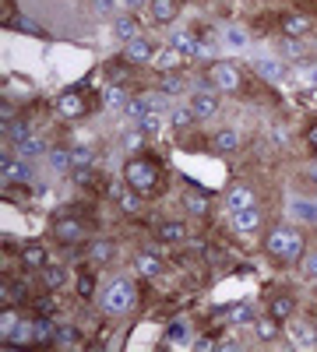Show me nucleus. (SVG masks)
Here are the masks:
<instances>
[{
  "mask_svg": "<svg viewBox=\"0 0 317 352\" xmlns=\"http://www.w3.org/2000/svg\"><path fill=\"white\" fill-rule=\"evenodd\" d=\"M145 134H149V131H141V127H138V131H127V134L120 138V141H124V152H127V159L145 152Z\"/></svg>",
  "mask_w": 317,
  "mask_h": 352,
  "instance_id": "34",
  "label": "nucleus"
},
{
  "mask_svg": "<svg viewBox=\"0 0 317 352\" xmlns=\"http://www.w3.org/2000/svg\"><path fill=\"white\" fill-rule=\"evenodd\" d=\"M124 184L131 190H138L141 197H152L159 190V184H162V169L149 155H131L127 166H124Z\"/></svg>",
  "mask_w": 317,
  "mask_h": 352,
  "instance_id": "2",
  "label": "nucleus"
},
{
  "mask_svg": "<svg viewBox=\"0 0 317 352\" xmlns=\"http://www.w3.org/2000/svg\"><path fill=\"white\" fill-rule=\"evenodd\" d=\"M39 282H43V289H46V292H56V289H61V285L67 282V272L61 268V264H53V261H50L46 268L39 272Z\"/></svg>",
  "mask_w": 317,
  "mask_h": 352,
  "instance_id": "25",
  "label": "nucleus"
},
{
  "mask_svg": "<svg viewBox=\"0 0 317 352\" xmlns=\"http://www.w3.org/2000/svg\"><path fill=\"white\" fill-rule=\"evenodd\" d=\"M113 8H117V0H96V11L99 14H113Z\"/></svg>",
  "mask_w": 317,
  "mask_h": 352,
  "instance_id": "51",
  "label": "nucleus"
},
{
  "mask_svg": "<svg viewBox=\"0 0 317 352\" xmlns=\"http://www.w3.org/2000/svg\"><path fill=\"white\" fill-rule=\"evenodd\" d=\"M102 102H106L109 109H124V113H127V106H131V96L124 92V85H109L106 92H102Z\"/></svg>",
  "mask_w": 317,
  "mask_h": 352,
  "instance_id": "29",
  "label": "nucleus"
},
{
  "mask_svg": "<svg viewBox=\"0 0 317 352\" xmlns=\"http://www.w3.org/2000/svg\"><path fill=\"white\" fill-rule=\"evenodd\" d=\"M81 345V331L78 328H56V338H53V349H78Z\"/></svg>",
  "mask_w": 317,
  "mask_h": 352,
  "instance_id": "35",
  "label": "nucleus"
},
{
  "mask_svg": "<svg viewBox=\"0 0 317 352\" xmlns=\"http://www.w3.org/2000/svg\"><path fill=\"white\" fill-rule=\"evenodd\" d=\"M190 109L197 113V120H208V116H215V113H219V99H215V96H208V92H201V96H194Z\"/></svg>",
  "mask_w": 317,
  "mask_h": 352,
  "instance_id": "26",
  "label": "nucleus"
},
{
  "mask_svg": "<svg viewBox=\"0 0 317 352\" xmlns=\"http://www.w3.org/2000/svg\"><path fill=\"white\" fill-rule=\"evenodd\" d=\"M303 141L310 144V148H317V120H314V124H310V127L303 131Z\"/></svg>",
  "mask_w": 317,
  "mask_h": 352,
  "instance_id": "50",
  "label": "nucleus"
},
{
  "mask_svg": "<svg viewBox=\"0 0 317 352\" xmlns=\"http://www.w3.org/2000/svg\"><path fill=\"white\" fill-rule=\"evenodd\" d=\"M113 36H117L120 43H134V39H141V21H138V14H120L117 25H113Z\"/></svg>",
  "mask_w": 317,
  "mask_h": 352,
  "instance_id": "19",
  "label": "nucleus"
},
{
  "mask_svg": "<svg viewBox=\"0 0 317 352\" xmlns=\"http://www.w3.org/2000/svg\"><path fill=\"white\" fill-rule=\"evenodd\" d=\"M293 212H296L300 219H310V222L317 219V208H310V204H296V208H293Z\"/></svg>",
  "mask_w": 317,
  "mask_h": 352,
  "instance_id": "49",
  "label": "nucleus"
},
{
  "mask_svg": "<svg viewBox=\"0 0 317 352\" xmlns=\"http://www.w3.org/2000/svg\"><path fill=\"white\" fill-rule=\"evenodd\" d=\"M85 232H89V226H85L81 219H71V215H64V219H56V222H53V240H56V243H64V247H78V243H85Z\"/></svg>",
  "mask_w": 317,
  "mask_h": 352,
  "instance_id": "6",
  "label": "nucleus"
},
{
  "mask_svg": "<svg viewBox=\"0 0 317 352\" xmlns=\"http://www.w3.org/2000/svg\"><path fill=\"white\" fill-rule=\"evenodd\" d=\"M74 289H78V296H81V300H92V292H96V275H92V272H81Z\"/></svg>",
  "mask_w": 317,
  "mask_h": 352,
  "instance_id": "42",
  "label": "nucleus"
},
{
  "mask_svg": "<svg viewBox=\"0 0 317 352\" xmlns=\"http://www.w3.org/2000/svg\"><path fill=\"white\" fill-rule=\"evenodd\" d=\"M4 197H8L11 204H25V201H28V187H25V184H4Z\"/></svg>",
  "mask_w": 317,
  "mask_h": 352,
  "instance_id": "43",
  "label": "nucleus"
},
{
  "mask_svg": "<svg viewBox=\"0 0 317 352\" xmlns=\"http://www.w3.org/2000/svg\"><path fill=\"white\" fill-rule=\"evenodd\" d=\"M254 335L261 338V342H275V338L282 335V320H278L275 314H257V320H254Z\"/></svg>",
  "mask_w": 317,
  "mask_h": 352,
  "instance_id": "17",
  "label": "nucleus"
},
{
  "mask_svg": "<svg viewBox=\"0 0 317 352\" xmlns=\"http://www.w3.org/2000/svg\"><path fill=\"white\" fill-rule=\"evenodd\" d=\"M149 8H152V18H155L159 25H169L173 18L180 14L184 0H149Z\"/></svg>",
  "mask_w": 317,
  "mask_h": 352,
  "instance_id": "22",
  "label": "nucleus"
},
{
  "mask_svg": "<svg viewBox=\"0 0 317 352\" xmlns=\"http://www.w3.org/2000/svg\"><path fill=\"white\" fill-rule=\"evenodd\" d=\"M32 307H36V314H39V317H53L56 310H61V307H56V300H50V296H39Z\"/></svg>",
  "mask_w": 317,
  "mask_h": 352,
  "instance_id": "44",
  "label": "nucleus"
},
{
  "mask_svg": "<svg viewBox=\"0 0 317 352\" xmlns=\"http://www.w3.org/2000/svg\"><path fill=\"white\" fill-rule=\"evenodd\" d=\"M85 257H89L92 264H109L113 257H117V243H109V240H89V243H85Z\"/></svg>",
  "mask_w": 317,
  "mask_h": 352,
  "instance_id": "18",
  "label": "nucleus"
},
{
  "mask_svg": "<svg viewBox=\"0 0 317 352\" xmlns=\"http://www.w3.org/2000/svg\"><path fill=\"white\" fill-rule=\"evenodd\" d=\"M28 176H32L28 159H14L11 152L0 155V184H28Z\"/></svg>",
  "mask_w": 317,
  "mask_h": 352,
  "instance_id": "8",
  "label": "nucleus"
},
{
  "mask_svg": "<svg viewBox=\"0 0 317 352\" xmlns=\"http://www.w3.org/2000/svg\"><path fill=\"white\" fill-rule=\"evenodd\" d=\"M56 328H53V317H39L36 314V345H53Z\"/></svg>",
  "mask_w": 317,
  "mask_h": 352,
  "instance_id": "36",
  "label": "nucleus"
},
{
  "mask_svg": "<svg viewBox=\"0 0 317 352\" xmlns=\"http://www.w3.org/2000/svg\"><path fill=\"white\" fill-rule=\"evenodd\" d=\"M159 240L162 243H184L187 240V226L184 222H162L159 226Z\"/></svg>",
  "mask_w": 317,
  "mask_h": 352,
  "instance_id": "31",
  "label": "nucleus"
},
{
  "mask_svg": "<svg viewBox=\"0 0 317 352\" xmlns=\"http://www.w3.org/2000/svg\"><path fill=\"white\" fill-rule=\"evenodd\" d=\"M205 85L208 88H222V92H240L243 88V71L229 60H215L205 67Z\"/></svg>",
  "mask_w": 317,
  "mask_h": 352,
  "instance_id": "4",
  "label": "nucleus"
},
{
  "mask_svg": "<svg viewBox=\"0 0 317 352\" xmlns=\"http://www.w3.org/2000/svg\"><path fill=\"white\" fill-rule=\"evenodd\" d=\"M257 74H261L265 81H272V85H278V81L285 78V71H282L278 64H272V60H261V64H257Z\"/></svg>",
  "mask_w": 317,
  "mask_h": 352,
  "instance_id": "41",
  "label": "nucleus"
},
{
  "mask_svg": "<svg viewBox=\"0 0 317 352\" xmlns=\"http://www.w3.org/2000/svg\"><path fill=\"white\" fill-rule=\"evenodd\" d=\"M18 261H21V268L25 272H43L46 264H50V250L43 243H25L18 250Z\"/></svg>",
  "mask_w": 317,
  "mask_h": 352,
  "instance_id": "10",
  "label": "nucleus"
},
{
  "mask_svg": "<svg viewBox=\"0 0 317 352\" xmlns=\"http://www.w3.org/2000/svg\"><path fill=\"white\" fill-rule=\"evenodd\" d=\"M229 324H237V328H254V320H257V310L250 303H233L226 314H222Z\"/></svg>",
  "mask_w": 317,
  "mask_h": 352,
  "instance_id": "21",
  "label": "nucleus"
},
{
  "mask_svg": "<svg viewBox=\"0 0 317 352\" xmlns=\"http://www.w3.org/2000/svg\"><path fill=\"white\" fill-rule=\"evenodd\" d=\"M134 272H138L141 278H159V275H162V257H159V250H141V254H134Z\"/></svg>",
  "mask_w": 317,
  "mask_h": 352,
  "instance_id": "13",
  "label": "nucleus"
},
{
  "mask_svg": "<svg viewBox=\"0 0 317 352\" xmlns=\"http://www.w3.org/2000/svg\"><path fill=\"white\" fill-rule=\"evenodd\" d=\"M300 268H303V275L317 278V250H314V254H303V257H300Z\"/></svg>",
  "mask_w": 317,
  "mask_h": 352,
  "instance_id": "46",
  "label": "nucleus"
},
{
  "mask_svg": "<svg viewBox=\"0 0 317 352\" xmlns=\"http://www.w3.org/2000/svg\"><path fill=\"white\" fill-rule=\"evenodd\" d=\"M226 204H229V212H240V208H250L254 204V190L247 184H233L226 194Z\"/></svg>",
  "mask_w": 317,
  "mask_h": 352,
  "instance_id": "23",
  "label": "nucleus"
},
{
  "mask_svg": "<svg viewBox=\"0 0 317 352\" xmlns=\"http://www.w3.org/2000/svg\"><path fill=\"white\" fill-rule=\"evenodd\" d=\"M194 349L197 352H215V349H222V342H215V338L205 335V338H194Z\"/></svg>",
  "mask_w": 317,
  "mask_h": 352,
  "instance_id": "47",
  "label": "nucleus"
},
{
  "mask_svg": "<svg viewBox=\"0 0 317 352\" xmlns=\"http://www.w3.org/2000/svg\"><path fill=\"white\" fill-rule=\"evenodd\" d=\"M18 324H21V317H18L14 307H4V310H0V338H14Z\"/></svg>",
  "mask_w": 317,
  "mask_h": 352,
  "instance_id": "33",
  "label": "nucleus"
},
{
  "mask_svg": "<svg viewBox=\"0 0 317 352\" xmlns=\"http://www.w3.org/2000/svg\"><path fill=\"white\" fill-rule=\"evenodd\" d=\"M25 138H32V134H28V120H25V116H14L11 124H4V141L21 144Z\"/></svg>",
  "mask_w": 317,
  "mask_h": 352,
  "instance_id": "32",
  "label": "nucleus"
},
{
  "mask_svg": "<svg viewBox=\"0 0 317 352\" xmlns=\"http://www.w3.org/2000/svg\"><path fill=\"white\" fill-rule=\"evenodd\" d=\"M18 155H21V159H39V155H50V144H46L43 138H25V141L18 144Z\"/></svg>",
  "mask_w": 317,
  "mask_h": 352,
  "instance_id": "30",
  "label": "nucleus"
},
{
  "mask_svg": "<svg viewBox=\"0 0 317 352\" xmlns=\"http://www.w3.org/2000/svg\"><path fill=\"white\" fill-rule=\"evenodd\" d=\"M169 120H173V127H177V131L184 134V131H190V127L197 124V113H194L190 106H187V109H173V116H169Z\"/></svg>",
  "mask_w": 317,
  "mask_h": 352,
  "instance_id": "39",
  "label": "nucleus"
},
{
  "mask_svg": "<svg viewBox=\"0 0 317 352\" xmlns=\"http://www.w3.org/2000/svg\"><path fill=\"white\" fill-rule=\"evenodd\" d=\"M303 176H307V180H310V184H317V162H310V166H307V173H303Z\"/></svg>",
  "mask_w": 317,
  "mask_h": 352,
  "instance_id": "52",
  "label": "nucleus"
},
{
  "mask_svg": "<svg viewBox=\"0 0 317 352\" xmlns=\"http://www.w3.org/2000/svg\"><path fill=\"white\" fill-rule=\"evenodd\" d=\"M134 300H138L134 282L131 278H113L106 285V292H102V314L106 317H120V314H127L134 307Z\"/></svg>",
  "mask_w": 317,
  "mask_h": 352,
  "instance_id": "3",
  "label": "nucleus"
},
{
  "mask_svg": "<svg viewBox=\"0 0 317 352\" xmlns=\"http://www.w3.org/2000/svg\"><path fill=\"white\" fill-rule=\"evenodd\" d=\"M152 67H155L159 74L180 71V67H184V53H180L177 46H169V50H155V56H152Z\"/></svg>",
  "mask_w": 317,
  "mask_h": 352,
  "instance_id": "15",
  "label": "nucleus"
},
{
  "mask_svg": "<svg viewBox=\"0 0 317 352\" xmlns=\"http://www.w3.org/2000/svg\"><path fill=\"white\" fill-rule=\"evenodd\" d=\"M282 338H289V345H296V349H314L317 345V328L303 317H289L282 324Z\"/></svg>",
  "mask_w": 317,
  "mask_h": 352,
  "instance_id": "5",
  "label": "nucleus"
},
{
  "mask_svg": "<svg viewBox=\"0 0 317 352\" xmlns=\"http://www.w3.org/2000/svg\"><path fill=\"white\" fill-rule=\"evenodd\" d=\"M152 56H155V46H152L145 36L134 39V43H124V60H127V64H134V67L152 64Z\"/></svg>",
  "mask_w": 317,
  "mask_h": 352,
  "instance_id": "12",
  "label": "nucleus"
},
{
  "mask_svg": "<svg viewBox=\"0 0 317 352\" xmlns=\"http://www.w3.org/2000/svg\"><path fill=\"white\" fill-rule=\"evenodd\" d=\"M159 92H162V96H180V92H187V81H184V74H180V71H169V74H162V78H159Z\"/></svg>",
  "mask_w": 317,
  "mask_h": 352,
  "instance_id": "27",
  "label": "nucleus"
},
{
  "mask_svg": "<svg viewBox=\"0 0 317 352\" xmlns=\"http://www.w3.org/2000/svg\"><path fill=\"white\" fill-rule=\"evenodd\" d=\"M229 226H233V232H237V236H254V232H261V226H265V219H261V208H257V204H250V208H240V212H233Z\"/></svg>",
  "mask_w": 317,
  "mask_h": 352,
  "instance_id": "9",
  "label": "nucleus"
},
{
  "mask_svg": "<svg viewBox=\"0 0 317 352\" xmlns=\"http://www.w3.org/2000/svg\"><path fill=\"white\" fill-rule=\"evenodd\" d=\"M14 116H18V109H14V106H11V102L4 99V106H0V120H4V124H11Z\"/></svg>",
  "mask_w": 317,
  "mask_h": 352,
  "instance_id": "48",
  "label": "nucleus"
},
{
  "mask_svg": "<svg viewBox=\"0 0 317 352\" xmlns=\"http://www.w3.org/2000/svg\"><path fill=\"white\" fill-rule=\"evenodd\" d=\"M268 314H275L282 324L289 320L293 314H296V296H289V292H278V296H272V303H268Z\"/></svg>",
  "mask_w": 317,
  "mask_h": 352,
  "instance_id": "24",
  "label": "nucleus"
},
{
  "mask_svg": "<svg viewBox=\"0 0 317 352\" xmlns=\"http://www.w3.org/2000/svg\"><path fill=\"white\" fill-rule=\"evenodd\" d=\"M314 162H317V148H314Z\"/></svg>",
  "mask_w": 317,
  "mask_h": 352,
  "instance_id": "53",
  "label": "nucleus"
},
{
  "mask_svg": "<svg viewBox=\"0 0 317 352\" xmlns=\"http://www.w3.org/2000/svg\"><path fill=\"white\" fill-rule=\"evenodd\" d=\"M278 32H282L285 39H303V36L310 32V18H307V14H296V11L278 14Z\"/></svg>",
  "mask_w": 317,
  "mask_h": 352,
  "instance_id": "11",
  "label": "nucleus"
},
{
  "mask_svg": "<svg viewBox=\"0 0 317 352\" xmlns=\"http://www.w3.org/2000/svg\"><path fill=\"white\" fill-rule=\"evenodd\" d=\"M169 46H177L184 56H197V53H205V46H201V39L194 32H184V28H177V32L169 36Z\"/></svg>",
  "mask_w": 317,
  "mask_h": 352,
  "instance_id": "20",
  "label": "nucleus"
},
{
  "mask_svg": "<svg viewBox=\"0 0 317 352\" xmlns=\"http://www.w3.org/2000/svg\"><path fill=\"white\" fill-rule=\"evenodd\" d=\"M117 204L127 212V215H138L141 212V194L138 190H131V187H124L120 194H117Z\"/></svg>",
  "mask_w": 317,
  "mask_h": 352,
  "instance_id": "38",
  "label": "nucleus"
},
{
  "mask_svg": "<svg viewBox=\"0 0 317 352\" xmlns=\"http://www.w3.org/2000/svg\"><path fill=\"white\" fill-rule=\"evenodd\" d=\"M50 162H53L56 173H71V169H74V155H71V148H50Z\"/></svg>",
  "mask_w": 317,
  "mask_h": 352,
  "instance_id": "37",
  "label": "nucleus"
},
{
  "mask_svg": "<svg viewBox=\"0 0 317 352\" xmlns=\"http://www.w3.org/2000/svg\"><path fill=\"white\" fill-rule=\"evenodd\" d=\"M21 18H18V4L14 0H0V28H14Z\"/></svg>",
  "mask_w": 317,
  "mask_h": 352,
  "instance_id": "40",
  "label": "nucleus"
},
{
  "mask_svg": "<svg viewBox=\"0 0 317 352\" xmlns=\"http://www.w3.org/2000/svg\"><path fill=\"white\" fill-rule=\"evenodd\" d=\"M71 155H74V169H81V166H89V162H92V148H85V144L71 148ZM74 169H71V173H74Z\"/></svg>",
  "mask_w": 317,
  "mask_h": 352,
  "instance_id": "45",
  "label": "nucleus"
},
{
  "mask_svg": "<svg viewBox=\"0 0 317 352\" xmlns=\"http://www.w3.org/2000/svg\"><path fill=\"white\" fill-rule=\"evenodd\" d=\"M184 208H187L190 215H197V219H205V215L212 212V201L201 194V190H190V194L184 197Z\"/></svg>",
  "mask_w": 317,
  "mask_h": 352,
  "instance_id": "28",
  "label": "nucleus"
},
{
  "mask_svg": "<svg viewBox=\"0 0 317 352\" xmlns=\"http://www.w3.org/2000/svg\"><path fill=\"white\" fill-rule=\"evenodd\" d=\"M240 144H243L240 131L226 127V131H219V134L212 138V152H219V155H233V152H240Z\"/></svg>",
  "mask_w": 317,
  "mask_h": 352,
  "instance_id": "16",
  "label": "nucleus"
},
{
  "mask_svg": "<svg viewBox=\"0 0 317 352\" xmlns=\"http://www.w3.org/2000/svg\"><path fill=\"white\" fill-rule=\"evenodd\" d=\"M265 254L275 264H300V257L307 254V240L293 226H275L265 232Z\"/></svg>",
  "mask_w": 317,
  "mask_h": 352,
  "instance_id": "1",
  "label": "nucleus"
},
{
  "mask_svg": "<svg viewBox=\"0 0 317 352\" xmlns=\"http://www.w3.org/2000/svg\"><path fill=\"white\" fill-rule=\"evenodd\" d=\"M0 303H4V307L28 303V285L18 282V278H4V282H0Z\"/></svg>",
  "mask_w": 317,
  "mask_h": 352,
  "instance_id": "14",
  "label": "nucleus"
},
{
  "mask_svg": "<svg viewBox=\"0 0 317 352\" xmlns=\"http://www.w3.org/2000/svg\"><path fill=\"white\" fill-rule=\"evenodd\" d=\"M56 113H61L64 120H81V116H89V102H85L81 88H67V92L56 96Z\"/></svg>",
  "mask_w": 317,
  "mask_h": 352,
  "instance_id": "7",
  "label": "nucleus"
}]
</instances>
